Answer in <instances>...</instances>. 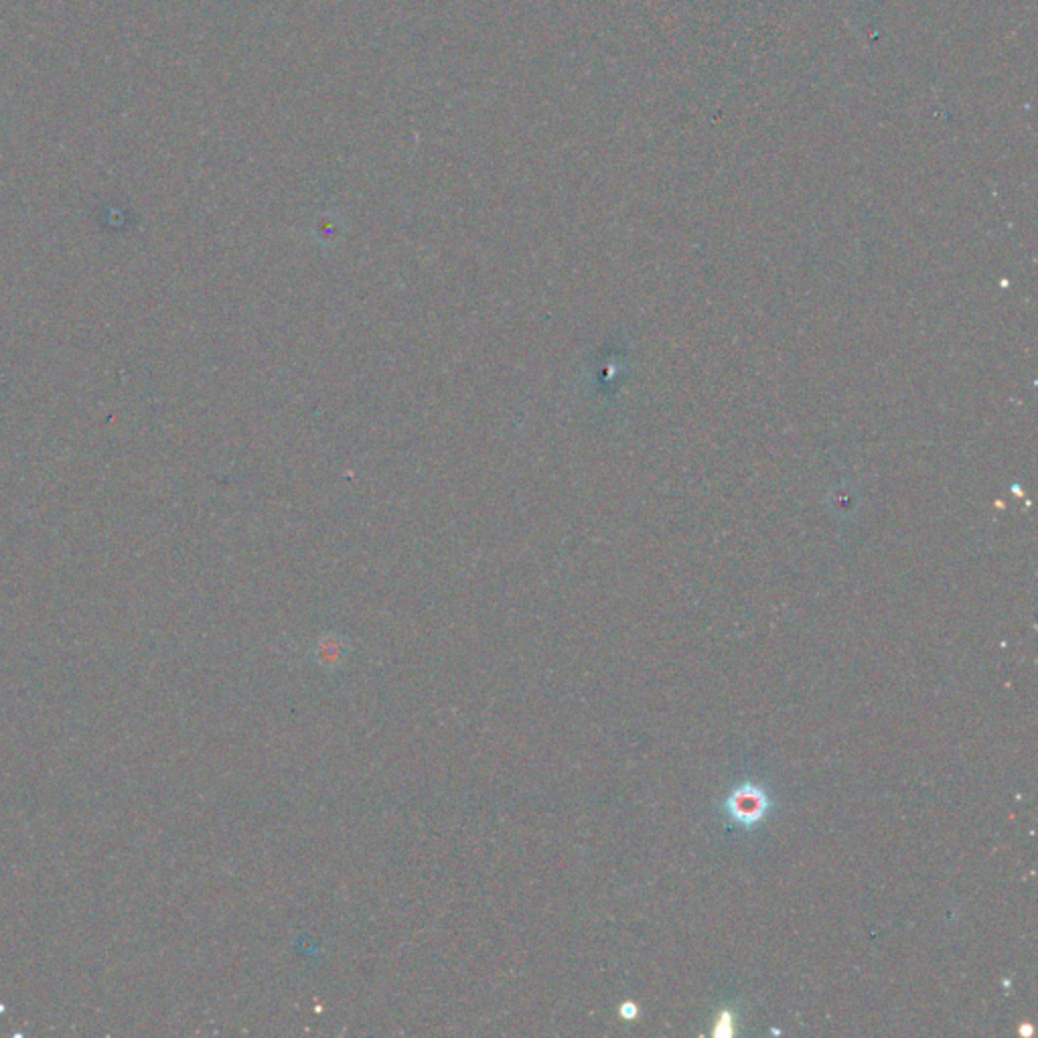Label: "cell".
Here are the masks:
<instances>
[{"instance_id":"obj_2","label":"cell","mask_w":1038,"mask_h":1038,"mask_svg":"<svg viewBox=\"0 0 1038 1038\" xmlns=\"http://www.w3.org/2000/svg\"><path fill=\"white\" fill-rule=\"evenodd\" d=\"M732 1024H734V1016H732V1012H728V1010L722 1012V1016H720V1024H718V1028H716V1034H732V1032H734V1030H732Z\"/></svg>"},{"instance_id":"obj_3","label":"cell","mask_w":1038,"mask_h":1038,"mask_svg":"<svg viewBox=\"0 0 1038 1038\" xmlns=\"http://www.w3.org/2000/svg\"><path fill=\"white\" fill-rule=\"evenodd\" d=\"M623 1014H625L627 1018L635 1016V1014H637V1008H635V1004H633V1008H623Z\"/></svg>"},{"instance_id":"obj_1","label":"cell","mask_w":1038,"mask_h":1038,"mask_svg":"<svg viewBox=\"0 0 1038 1038\" xmlns=\"http://www.w3.org/2000/svg\"><path fill=\"white\" fill-rule=\"evenodd\" d=\"M773 807V799L769 791L753 781H745L736 785L722 803V811L726 820L738 828L753 830L757 828Z\"/></svg>"}]
</instances>
